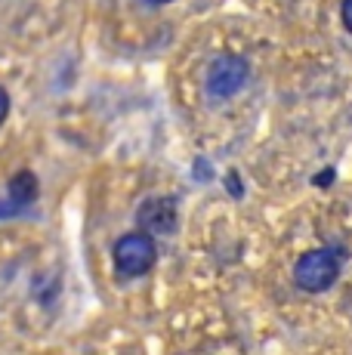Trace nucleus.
Here are the masks:
<instances>
[{
	"label": "nucleus",
	"instance_id": "1",
	"mask_svg": "<svg viewBox=\"0 0 352 355\" xmlns=\"http://www.w3.org/2000/svg\"><path fill=\"white\" fill-rule=\"evenodd\" d=\"M343 269V257L334 248H315L306 250L294 266V282L300 291L306 293H324L328 288H334V282L340 278Z\"/></svg>",
	"mask_w": 352,
	"mask_h": 355
},
{
	"label": "nucleus",
	"instance_id": "2",
	"mask_svg": "<svg viewBox=\"0 0 352 355\" xmlns=\"http://www.w3.org/2000/svg\"><path fill=\"white\" fill-rule=\"evenodd\" d=\"M114 259V272L121 278H139L146 272H152V266L158 263V244H155V235L148 232H127V235L118 238L112 250Z\"/></svg>",
	"mask_w": 352,
	"mask_h": 355
},
{
	"label": "nucleus",
	"instance_id": "3",
	"mask_svg": "<svg viewBox=\"0 0 352 355\" xmlns=\"http://www.w3.org/2000/svg\"><path fill=\"white\" fill-rule=\"evenodd\" d=\"M250 78V62L238 53H220L204 74V87L211 99H232L238 90H245Z\"/></svg>",
	"mask_w": 352,
	"mask_h": 355
},
{
	"label": "nucleus",
	"instance_id": "4",
	"mask_svg": "<svg viewBox=\"0 0 352 355\" xmlns=\"http://www.w3.org/2000/svg\"><path fill=\"white\" fill-rule=\"evenodd\" d=\"M137 223L148 235H167L176 229V198H146L137 210Z\"/></svg>",
	"mask_w": 352,
	"mask_h": 355
},
{
	"label": "nucleus",
	"instance_id": "5",
	"mask_svg": "<svg viewBox=\"0 0 352 355\" xmlns=\"http://www.w3.org/2000/svg\"><path fill=\"white\" fill-rule=\"evenodd\" d=\"M40 195V182L31 170H19L10 180V192L6 198H0V220H10V216H19L37 201Z\"/></svg>",
	"mask_w": 352,
	"mask_h": 355
},
{
	"label": "nucleus",
	"instance_id": "6",
	"mask_svg": "<svg viewBox=\"0 0 352 355\" xmlns=\"http://www.w3.org/2000/svg\"><path fill=\"white\" fill-rule=\"evenodd\" d=\"M340 19H343V28L352 34V0H343V6H340Z\"/></svg>",
	"mask_w": 352,
	"mask_h": 355
},
{
	"label": "nucleus",
	"instance_id": "7",
	"mask_svg": "<svg viewBox=\"0 0 352 355\" xmlns=\"http://www.w3.org/2000/svg\"><path fill=\"white\" fill-rule=\"evenodd\" d=\"M6 114H10V93L0 87V124L6 121Z\"/></svg>",
	"mask_w": 352,
	"mask_h": 355
},
{
	"label": "nucleus",
	"instance_id": "8",
	"mask_svg": "<svg viewBox=\"0 0 352 355\" xmlns=\"http://www.w3.org/2000/svg\"><path fill=\"white\" fill-rule=\"evenodd\" d=\"M313 182H315V186H331V182H334V170H322V173H318V176H313Z\"/></svg>",
	"mask_w": 352,
	"mask_h": 355
},
{
	"label": "nucleus",
	"instance_id": "9",
	"mask_svg": "<svg viewBox=\"0 0 352 355\" xmlns=\"http://www.w3.org/2000/svg\"><path fill=\"white\" fill-rule=\"evenodd\" d=\"M148 6H167V3H173V0H146Z\"/></svg>",
	"mask_w": 352,
	"mask_h": 355
}]
</instances>
